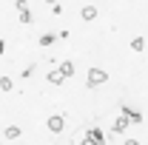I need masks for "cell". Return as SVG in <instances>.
<instances>
[{"label": "cell", "instance_id": "obj_1", "mask_svg": "<svg viewBox=\"0 0 148 145\" xmlns=\"http://www.w3.org/2000/svg\"><path fill=\"white\" fill-rule=\"evenodd\" d=\"M106 80H108V74L103 71V68H91V71H88V83H86V85H88V88H97V85H103Z\"/></svg>", "mask_w": 148, "mask_h": 145}, {"label": "cell", "instance_id": "obj_2", "mask_svg": "<svg viewBox=\"0 0 148 145\" xmlns=\"http://www.w3.org/2000/svg\"><path fill=\"white\" fill-rule=\"evenodd\" d=\"M46 125H49V131H51V134H60V131L66 128V117H63V114H51Z\"/></svg>", "mask_w": 148, "mask_h": 145}, {"label": "cell", "instance_id": "obj_3", "mask_svg": "<svg viewBox=\"0 0 148 145\" xmlns=\"http://www.w3.org/2000/svg\"><path fill=\"white\" fill-rule=\"evenodd\" d=\"M86 140H91L94 145H106V134H103L100 128H88V131H86Z\"/></svg>", "mask_w": 148, "mask_h": 145}, {"label": "cell", "instance_id": "obj_4", "mask_svg": "<svg viewBox=\"0 0 148 145\" xmlns=\"http://www.w3.org/2000/svg\"><path fill=\"white\" fill-rule=\"evenodd\" d=\"M120 114H125L134 125H140V122H143V114H140V111H134L131 105H120Z\"/></svg>", "mask_w": 148, "mask_h": 145}, {"label": "cell", "instance_id": "obj_5", "mask_svg": "<svg viewBox=\"0 0 148 145\" xmlns=\"http://www.w3.org/2000/svg\"><path fill=\"white\" fill-rule=\"evenodd\" d=\"M128 117H125V114H120V117H117V120H114V134H117V137H120V134H125V128H128Z\"/></svg>", "mask_w": 148, "mask_h": 145}, {"label": "cell", "instance_id": "obj_6", "mask_svg": "<svg viewBox=\"0 0 148 145\" xmlns=\"http://www.w3.org/2000/svg\"><path fill=\"white\" fill-rule=\"evenodd\" d=\"M63 80H66V74L60 71V68H51V71H49V83H51V85H63Z\"/></svg>", "mask_w": 148, "mask_h": 145}, {"label": "cell", "instance_id": "obj_7", "mask_svg": "<svg viewBox=\"0 0 148 145\" xmlns=\"http://www.w3.org/2000/svg\"><path fill=\"white\" fill-rule=\"evenodd\" d=\"M80 17L86 20V23H91V20H97V6H86V9L80 12Z\"/></svg>", "mask_w": 148, "mask_h": 145}, {"label": "cell", "instance_id": "obj_8", "mask_svg": "<svg viewBox=\"0 0 148 145\" xmlns=\"http://www.w3.org/2000/svg\"><path fill=\"white\" fill-rule=\"evenodd\" d=\"M20 137V125H9L6 128V140H17Z\"/></svg>", "mask_w": 148, "mask_h": 145}, {"label": "cell", "instance_id": "obj_9", "mask_svg": "<svg viewBox=\"0 0 148 145\" xmlns=\"http://www.w3.org/2000/svg\"><path fill=\"white\" fill-rule=\"evenodd\" d=\"M60 71L66 74V77H71V74H74V63H71V60H66V63L60 66Z\"/></svg>", "mask_w": 148, "mask_h": 145}, {"label": "cell", "instance_id": "obj_10", "mask_svg": "<svg viewBox=\"0 0 148 145\" xmlns=\"http://www.w3.org/2000/svg\"><path fill=\"white\" fill-rule=\"evenodd\" d=\"M131 49H134V51H143V49H145V40H143V37H134V40H131Z\"/></svg>", "mask_w": 148, "mask_h": 145}, {"label": "cell", "instance_id": "obj_11", "mask_svg": "<svg viewBox=\"0 0 148 145\" xmlns=\"http://www.w3.org/2000/svg\"><path fill=\"white\" fill-rule=\"evenodd\" d=\"M54 40H60V37H57V34H43V37H40V46H51Z\"/></svg>", "mask_w": 148, "mask_h": 145}, {"label": "cell", "instance_id": "obj_12", "mask_svg": "<svg viewBox=\"0 0 148 145\" xmlns=\"http://www.w3.org/2000/svg\"><path fill=\"white\" fill-rule=\"evenodd\" d=\"M0 88H3V91H12V88H14V83H12L9 77H0Z\"/></svg>", "mask_w": 148, "mask_h": 145}, {"label": "cell", "instance_id": "obj_13", "mask_svg": "<svg viewBox=\"0 0 148 145\" xmlns=\"http://www.w3.org/2000/svg\"><path fill=\"white\" fill-rule=\"evenodd\" d=\"M14 6H17V12H20V14H26V12H29V3H26V0H17Z\"/></svg>", "mask_w": 148, "mask_h": 145}, {"label": "cell", "instance_id": "obj_14", "mask_svg": "<svg viewBox=\"0 0 148 145\" xmlns=\"http://www.w3.org/2000/svg\"><path fill=\"white\" fill-rule=\"evenodd\" d=\"M20 23H26V26H32L34 17H32V12H26V14H20Z\"/></svg>", "mask_w": 148, "mask_h": 145}, {"label": "cell", "instance_id": "obj_15", "mask_svg": "<svg viewBox=\"0 0 148 145\" xmlns=\"http://www.w3.org/2000/svg\"><path fill=\"white\" fill-rule=\"evenodd\" d=\"M32 74H34V66H26V68H23V77H26V80H29Z\"/></svg>", "mask_w": 148, "mask_h": 145}, {"label": "cell", "instance_id": "obj_16", "mask_svg": "<svg viewBox=\"0 0 148 145\" xmlns=\"http://www.w3.org/2000/svg\"><path fill=\"white\" fill-rule=\"evenodd\" d=\"M3 51H6V40H0V54H3Z\"/></svg>", "mask_w": 148, "mask_h": 145}, {"label": "cell", "instance_id": "obj_17", "mask_svg": "<svg viewBox=\"0 0 148 145\" xmlns=\"http://www.w3.org/2000/svg\"><path fill=\"white\" fill-rule=\"evenodd\" d=\"M125 145H140V142H137V140H125Z\"/></svg>", "mask_w": 148, "mask_h": 145}, {"label": "cell", "instance_id": "obj_18", "mask_svg": "<svg viewBox=\"0 0 148 145\" xmlns=\"http://www.w3.org/2000/svg\"><path fill=\"white\" fill-rule=\"evenodd\" d=\"M80 145H94V142H91V140H83V142H80Z\"/></svg>", "mask_w": 148, "mask_h": 145}, {"label": "cell", "instance_id": "obj_19", "mask_svg": "<svg viewBox=\"0 0 148 145\" xmlns=\"http://www.w3.org/2000/svg\"><path fill=\"white\" fill-rule=\"evenodd\" d=\"M46 3H49V6H57V0H46Z\"/></svg>", "mask_w": 148, "mask_h": 145}]
</instances>
